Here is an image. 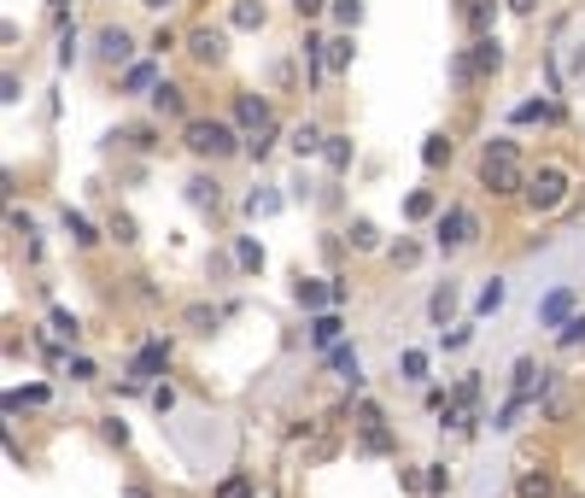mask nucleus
<instances>
[{"label": "nucleus", "mask_w": 585, "mask_h": 498, "mask_svg": "<svg viewBox=\"0 0 585 498\" xmlns=\"http://www.w3.org/2000/svg\"><path fill=\"white\" fill-rule=\"evenodd\" d=\"M480 189L510 200V194H527V171H521V148L515 135H492L486 148H480Z\"/></svg>", "instance_id": "1"}, {"label": "nucleus", "mask_w": 585, "mask_h": 498, "mask_svg": "<svg viewBox=\"0 0 585 498\" xmlns=\"http://www.w3.org/2000/svg\"><path fill=\"white\" fill-rule=\"evenodd\" d=\"M182 148L194 153V159H228V153H240L246 148V135H240V123H223V118H187L182 123Z\"/></svg>", "instance_id": "2"}, {"label": "nucleus", "mask_w": 585, "mask_h": 498, "mask_svg": "<svg viewBox=\"0 0 585 498\" xmlns=\"http://www.w3.org/2000/svg\"><path fill=\"white\" fill-rule=\"evenodd\" d=\"M527 212H538V217H551L562 200H568V171H562V164H538V171L527 176Z\"/></svg>", "instance_id": "3"}, {"label": "nucleus", "mask_w": 585, "mask_h": 498, "mask_svg": "<svg viewBox=\"0 0 585 498\" xmlns=\"http://www.w3.org/2000/svg\"><path fill=\"white\" fill-rule=\"evenodd\" d=\"M480 235V217L469 212V205H445L433 223V241H439V253H463V246Z\"/></svg>", "instance_id": "4"}, {"label": "nucleus", "mask_w": 585, "mask_h": 498, "mask_svg": "<svg viewBox=\"0 0 585 498\" xmlns=\"http://www.w3.org/2000/svg\"><path fill=\"white\" fill-rule=\"evenodd\" d=\"M187 59H194V65H205V71H217L223 59H228V30H217V24L187 30Z\"/></svg>", "instance_id": "5"}, {"label": "nucleus", "mask_w": 585, "mask_h": 498, "mask_svg": "<svg viewBox=\"0 0 585 498\" xmlns=\"http://www.w3.org/2000/svg\"><path fill=\"white\" fill-rule=\"evenodd\" d=\"M235 123H240V135H246V141H258V135L276 130V112H269V100H264V94L246 89V94H235Z\"/></svg>", "instance_id": "6"}, {"label": "nucleus", "mask_w": 585, "mask_h": 498, "mask_svg": "<svg viewBox=\"0 0 585 498\" xmlns=\"http://www.w3.org/2000/svg\"><path fill=\"white\" fill-rule=\"evenodd\" d=\"M94 53L106 59V65H130V59H135V35L123 30V24H106V30L94 35Z\"/></svg>", "instance_id": "7"}, {"label": "nucleus", "mask_w": 585, "mask_h": 498, "mask_svg": "<svg viewBox=\"0 0 585 498\" xmlns=\"http://www.w3.org/2000/svg\"><path fill=\"white\" fill-rule=\"evenodd\" d=\"M164 369H171V341H146V346L135 352L130 376H135V382H158Z\"/></svg>", "instance_id": "8"}, {"label": "nucleus", "mask_w": 585, "mask_h": 498, "mask_svg": "<svg viewBox=\"0 0 585 498\" xmlns=\"http://www.w3.org/2000/svg\"><path fill=\"white\" fill-rule=\"evenodd\" d=\"M292 299H299L305 311H328V305H340V299H346V282H333V287H322V282H310V276H299V287H292Z\"/></svg>", "instance_id": "9"}, {"label": "nucleus", "mask_w": 585, "mask_h": 498, "mask_svg": "<svg viewBox=\"0 0 585 498\" xmlns=\"http://www.w3.org/2000/svg\"><path fill=\"white\" fill-rule=\"evenodd\" d=\"M469 65H474V77H497V71H504V41H497V35H474Z\"/></svg>", "instance_id": "10"}, {"label": "nucleus", "mask_w": 585, "mask_h": 498, "mask_svg": "<svg viewBox=\"0 0 585 498\" xmlns=\"http://www.w3.org/2000/svg\"><path fill=\"white\" fill-rule=\"evenodd\" d=\"M158 65H153V59H141V65H123V94H153L158 89Z\"/></svg>", "instance_id": "11"}, {"label": "nucleus", "mask_w": 585, "mask_h": 498, "mask_svg": "<svg viewBox=\"0 0 585 498\" xmlns=\"http://www.w3.org/2000/svg\"><path fill=\"white\" fill-rule=\"evenodd\" d=\"M568 317H574V287H556V294L538 305V323H545V328H562Z\"/></svg>", "instance_id": "12"}, {"label": "nucleus", "mask_w": 585, "mask_h": 498, "mask_svg": "<svg viewBox=\"0 0 585 498\" xmlns=\"http://www.w3.org/2000/svg\"><path fill=\"white\" fill-rule=\"evenodd\" d=\"M228 24H235V30H264L269 7H264V0H235V7H228Z\"/></svg>", "instance_id": "13"}, {"label": "nucleus", "mask_w": 585, "mask_h": 498, "mask_svg": "<svg viewBox=\"0 0 585 498\" xmlns=\"http://www.w3.org/2000/svg\"><path fill=\"white\" fill-rule=\"evenodd\" d=\"M340 335H346L340 311H317V317H310V341H317L322 352H328V346H340Z\"/></svg>", "instance_id": "14"}, {"label": "nucleus", "mask_w": 585, "mask_h": 498, "mask_svg": "<svg viewBox=\"0 0 585 498\" xmlns=\"http://www.w3.org/2000/svg\"><path fill=\"white\" fill-rule=\"evenodd\" d=\"M328 364L340 369V382L363 387V358H358V346H328Z\"/></svg>", "instance_id": "15"}, {"label": "nucleus", "mask_w": 585, "mask_h": 498, "mask_svg": "<svg viewBox=\"0 0 585 498\" xmlns=\"http://www.w3.org/2000/svg\"><path fill=\"white\" fill-rule=\"evenodd\" d=\"M153 112H158V118H182V112H187L182 82H158V89H153Z\"/></svg>", "instance_id": "16"}, {"label": "nucleus", "mask_w": 585, "mask_h": 498, "mask_svg": "<svg viewBox=\"0 0 585 498\" xmlns=\"http://www.w3.org/2000/svg\"><path fill=\"white\" fill-rule=\"evenodd\" d=\"M515 498H556V475L551 469H527L515 481Z\"/></svg>", "instance_id": "17"}, {"label": "nucleus", "mask_w": 585, "mask_h": 498, "mask_svg": "<svg viewBox=\"0 0 585 498\" xmlns=\"http://www.w3.org/2000/svg\"><path fill=\"white\" fill-rule=\"evenodd\" d=\"M217 200H223L217 176H194V182H187V205H194V212H217Z\"/></svg>", "instance_id": "18"}, {"label": "nucleus", "mask_w": 585, "mask_h": 498, "mask_svg": "<svg viewBox=\"0 0 585 498\" xmlns=\"http://www.w3.org/2000/svg\"><path fill=\"white\" fill-rule=\"evenodd\" d=\"M322 59H328V71H351V59H358V41H351V30H340L322 48Z\"/></svg>", "instance_id": "19"}, {"label": "nucleus", "mask_w": 585, "mask_h": 498, "mask_svg": "<svg viewBox=\"0 0 585 498\" xmlns=\"http://www.w3.org/2000/svg\"><path fill=\"white\" fill-rule=\"evenodd\" d=\"M287 148L299 153V159H317V153L328 148V135L317 130V123H299V130H292V141H287Z\"/></svg>", "instance_id": "20"}, {"label": "nucleus", "mask_w": 585, "mask_h": 498, "mask_svg": "<svg viewBox=\"0 0 585 498\" xmlns=\"http://www.w3.org/2000/svg\"><path fill=\"white\" fill-rule=\"evenodd\" d=\"M59 230H65L76 246H100V235H94V223L89 217H82V212H71V205H65V217H59Z\"/></svg>", "instance_id": "21"}, {"label": "nucleus", "mask_w": 585, "mask_h": 498, "mask_svg": "<svg viewBox=\"0 0 585 498\" xmlns=\"http://www.w3.org/2000/svg\"><path fill=\"white\" fill-rule=\"evenodd\" d=\"M428 317L439 323V328H445L451 317H456V287L445 282V287H433V299H428Z\"/></svg>", "instance_id": "22"}, {"label": "nucleus", "mask_w": 585, "mask_h": 498, "mask_svg": "<svg viewBox=\"0 0 585 498\" xmlns=\"http://www.w3.org/2000/svg\"><path fill=\"white\" fill-rule=\"evenodd\" d=\"M492 12H497V0H463V18L474 35H492Z\"/></svg>", "instance_id": "23"}, {"label": "nucleus", "mask_w": 585, "mask_h": 498, "mask_svg": "<svg viewBox=\"0 0 585 498\" xmlns=\"http://www.w3.org/2000/svg\"><path fill=\"white\" fill-rule=\"evenodd\" d=\"M182 323L194 328V335H212V328L223 323V311H217V305H187V311H182Z\"/></svg>", "instance_id": "24"}, {"label": "nucleus", "mask_w": 585, "mask_h": 498, "mask_svg": "<svg viewBox=\"0 0 585 498\" xmlns=\"http://www.w3.org/2000/svg\"><path fill=\"white\" fill-rule=\"evenodd\" d=\"M387 264H392V270H415V264H422V246H415L410 235H399V241L387 246Z\"/></svg>", "instance_id": "25"}, {"label": "nucleus", "mask_w": 585, "mask_h": 498, "mask_svg": "<svg viewBox=\"0 0 585 498\" xmlns=\"http://www.w3.org/2000/svg\"><path fill=\"white\" fill-rule=\"evenodd\" d=\"M351 246H358V253H381V230H374V223L369 217H351Z\"/></svg>", "instance_id": "26"}, {"label": "nucleus", "mask_w": 585, "mask_h": 498, "mask_svg": "<svg viewBox=\"0 0 585 498\" xmlns=\"http://www.w3.org/2000/svg\"><path fill=\"white\" fill-rule=\"evenodd\" d=\"M404 217H410V223H422V217H439V194H433V189H415V194L404 200Z\"/></svg>", "instance_id": "27"}, {"label": "nucleus", "mask_w": 585, "mask_h": 498, "mask_svg": "<svg viewBox=\"0 0 585 498\" xmlns=\"http://www.w3.org/2000/svg\"><path fill=\"white\" fill-rule=\"evenodd\" d=\"M235 264L246 270V276H258V270H264V246H258L253 235H240V241H235Z\"/></svg>", "instance_id": "28"}, {"label": "nucleus", "mask_w": 585, "mask_h": 498, "mask_svg": "<svg viewBox=\"0 0 585 498\" xmlns=\"http://www.w3.org/2000/svg\"><path fill=\"white\" fill-rule=\"evenodd\" d=\"M328 12H333V24H340V30L363 24V0H328Z\"/></svg>", "instance_id": "29"}, {"label": "nucleus", "mask_w": 585, "mask_h": 498, "mask_svg": "<svg viewBox=\"0 0 585 498\" xmlns=\"http://www.w3.org/2000/svg\"><path fill=\"white\" fill-rule=\"evenodd\" d=\"M48 328H53V335L65 341V346H76V341H82V323L71 317V311H48Z\"/></svg>", "instance_id": "30"}, {"label": "nucleus", "mask_w": 585, "mask_h": 498, "mask_svg": "<svg viewBox=\"0 0 585 498\" xmlns=\"http://www.w3.org/2000/svg\"><path fill=\"white\" fill-rule=\"evenodd\" d=\"M515 123H556V106H551V100H521Z\"/></svg>", "instance_id": "31"}, {"label": "nucleus", "mask_w": 585, "mask_h": 498, "mask_svg": "<svg viewBox=\"0 0 585 498\" xmlns=\"http://www.w3.org/2000/svg\"><path fill=\"white\" fill-rule=\"evenodd\" d=\"M322 159H328V171H351V141H346V135H328Z\"/></svg>", "instance_id": "32"}, {"label": "nucleus", "mask_w": 585, "mask_h": 498, "mask_svg": "<svg viewBox=\"0 0 585 498\" xmlns=\"http://www.w3.org/2000/svg\"><path fill=\"white\" fill-rule=\"evenodd\" d=\"M422 164H428V171L451 164V141H445V135H428V141H422Z\"/></svg>", "instance_id": "33"}, {"label": "nucleus", "mask_w": 585, "mask_h": 498, "mask_svg": "<svg viewBox=\"0 0 585 498\" xmlns=\"http://www.w3.org/2000/svg\"><path fill=\"white\" fill-rule=\"evenodd\" d=\"M504 294H510V287H504V282H497V276H492L486 287H480V299H474V311H480V317H492V311H497V305H504Z\"/></svg>", "instance_id": "34"}, {"label": "nucleus", "mask_w": 585, "mask_h": 498, "mask_svg": "<svg viewBox=\"0 0 585 498\" xmlns=\"http://www.w3.org/2000/svg\"><path fill=\"white\" fill-rule=\"evenodd\" d=\"M106 235H112L117 246H135V241H141V235H135V217H130V212H117V217L106 223Z\"/></svg>", "instance_id": "35"}, {"label": "nucleus", "mask_w": 585, "mask_h": 498, "mask_svg": "<svg viewBox=\"0 0 585 498\" xmlns=\"http://www.w3.org/2000/svg\"><path fill=\"white\" fill-rule=\"evenodd\" d=\"M399 369H404V382H428V352H404Z\"/></svg>", "instance_id": "36"}, {"label": "nucleus", "mask_w": 585, "mask_h": 498, "mask_svg": "<svg viewBox=\"0 0 585 498\" xmlns=\"http://www.w3.org/2000/svg\"><path fill=\"white\" fill-rule=\"evenodd\" d=\"M556 341L568 346V352H574V346H585V317H568V323L556 328Z\"/></svg>", "instance_id": "37"}, {"label": "nucleus", "mask_w": 585, "mask_h": 498, "mask_svg": "<svg viewBox=\"0 0 585 498\" xmlns=\"http://www.w3.org/2000/svg\"><path fill=\"white\" fill-rule=\"evenodd\" d=\"M41 399H48V387H24V393H7V410H24V405H41Z\"/></svg>", "instance_id": "38"}, {"label": "nucleus", "mask_w": 585, "mask_h": 498, "mask_svg": "<svg viewBox=\"0 0 585 498\" xmlns=\"http://www.w3.org/2000/svg\"><path fill=\"white\" fill-rule=\"evenodd\" d=\"M276 194H264V189H253V194H246V212H253V217H269V212H276Z\"/></svg>", "instance_id": "39"}, {"label": "nucleus", "mask_w": 585, "mask_h": 498, "mask_svg": "<svg viewBox=\"0 0 585 498\" xmlns=\"http://www.w3.org/2000/svg\"><path fill=\"white\" fill-rule=\"evenodd\" d=\"M217 498H258V492H253V481H246V475H228V481L217 487Z\"/></svg>", "instance_id": "40"}, {"label": "nucleus", "mask_w": 585, "mask_h": 498, "mask_svg": "<svg viewBox=\"0 0 585 498\" xmlns=\"http://www.w3.org/2000/svg\"><path fill=\"white\" fill-rule=\"evenodd\" d=\"M474 399H480V382H474V376H463V382H456V399H451V405H456V410H469Z\"/></svg>", "instance_id": "41"}, {"label": "nucleus", "mask_w": 585, "mask_h": 498, "mask_svg": "<svg viewBox=\"0 0 585 498\" xmlns=\"http://www.w3.org/2000/svg\"><path fill=\"white\" fill-rule=\"evenodd\" d=\"M100 434H106L112 446H130V423H117V417H106V423H100Z\"/></svg>", "instance_id": "42"}, {"label": "nucleus", "mask_w": 585, "mask_h": 498, "mask_svg": "<svg viewBox=\"0 0 585 498\" xmlns=\"http://www.w3.org/2000/svg\"><path fill=\"white\" fill-rule=\"evenodd\" d=\"M0 100H7V106H18V100H24V82H18V71H7V82H0Z\"/></svg>", "instance_id": "43"}, {"label": "nucleus", "mask_w": 585, "mask_h": 498, "mask_svg": "<svg viewBox=\"0 0 585 498\" xmlns=\"http://www.w3.org/2000/svg\"><path fill=\"white\" fill-rule=\"evenodd\" d=\"M451 487V469L445 464H428V492H445Z\"/></svg>", "instance_id": "44"}, {"label": "nucleus", "mask_w": 585, "mask_h": 498, "mask_svg": "<svg viewBox=\"0 0 585 498\" xmlns=\"http://www.w3.org/2000/svg\"><path fill=\"white\" fill-rule=\"evenodd\" d=\"M71 59H76V30H65V35H59V65L71 71Z\"/></svg>", "instance_id": "45"}, {"label": "nucleus", "mask_w": 585, "mask_h": 498, "mask_svg": "<svg viewBox=\"0 0 585 498\" xmlns=\"http://www.w3.org/2000/svg\"><path fill=\"white\" fill-rule=\"evenodd\" d=\"M439 341H445V352H456V346H469V323H456V328H451V335H445V328H439Z\"/></svg>", "instance_id": "46"}, {"label": "nucleus", "mask_w": 585, "mask_h": 498, "mask_svg": "<svg viewBox=\"0 0 585 498\" xmlns=\"http://www.w3.org/2000/svg\"><path fill=\"white\" fill-rule=\"evenodd\" d=\"M94 376H100V369L89 358H71V382H94Z\"/></svg>", "instance_id": "47"}, {"label": "nucleus", "mask_w": 585, "mask_h": 498, "mask_svg": "<svg viewBox=\"0 0 585 498\" xmlns=\"http://www.w3.org/2000/svg\"><path fill=\"white\" fill-rule=\"evenodd\" d=\"M153 410H158V417H164V410H176V393L171 387H153Z\"/></svg>", "instance_id": "48"}, {"label": "nucleus", "mask_w": 585, "mask_h": 498, "mask_svg": "<svg viewBox=\"0 0 585 498\" xmlns=\"http://www.w3.org/2000/svg\"><path fill=\"white\" fill-rule=\"evenodd\" d=\"M146 48H153V53H171L176 35H171V30H153V41H146Z\"/></svg>", "instance_id": "49"}, {"label": "nucleus", "mask_w": 585, "mask_h": 498, "mask_svg": "<svg viewBox=\"0 0 585 498\" xmlns=\"http://www.w3.org/2000/svg\"><path fill=\"white\" fill-rule=\"evenodd\" d=\"M328 7V0H292V12H299V18H317Z\"/></svg>", "instance_id": "50"}, {"label": "nucleus", "mask_w": 585, "mask_h": 498, "mask_svg": "<svg viewBox=\"0 0 585 498\" xmlns=\"http://www.w3.org/2000/svg\"><path fill=\"white\" fill-rule=\"evenodd\" d=\"M533 7H538V0H510V12H521V18H527Z\"/></svg>", "instance_id": "51"}, {"label": "nucleus", "mask_w": 585, "mask_h": 498, "mask_svg": "<svg viewBox=\"0 0 585 498\" xmlns=\"http://www.w3.org/2000/svg\"><path fill=\"white\" fill-rule=\"evenodd\" d=\"M141 7H153V12H164V7H176V0H141Z\"/></svg>", "instance_id": "52"}, {"label": "nucleus", "mask_w": 585, "mask_h": 498, "mask_svg": "<svg viewBox=\"0 0 585 498\" xmlns=\"http://www.w3.org/2000/svg\"><path fill=\"white\" fill-rule=\"evenodd\" d=\"M48 7H53V12H65V0H48Z\"/></svg>", "instance_id": "53"}]
</instances>
